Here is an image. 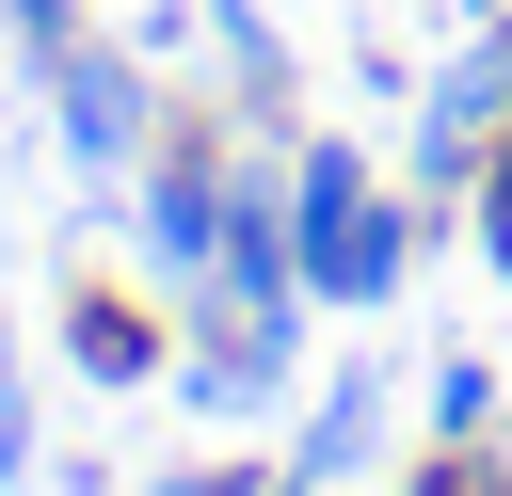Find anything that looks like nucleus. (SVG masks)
<instances>
[{
  "instance_id": "1",
  "label": "nucleus",
  "mask_w": 512,
  "mask_h": 496,
  "mask_svg": "<svg viewBox=\"0 0 512 496\" xmlns=\"http://www.w3.org/2000/svg\"><path fill=\"white\" fill-rule=\"evenodd\" d=\"M48 112H64V144H80V160H128V144H144V80H128L96 32H64V48H48Z\"/></svg>"
},
{
  "instance_id": "2",
  "label": "nucleus",
  "mask_w": 512,
  "mask_h": 496,
  "mask_svg": "<svg viewBox=\"0 0 512 496\" xmlns=\"http://www.w3.org/2000/svg\"><path fill=\"white\" fill-rule=\"evenodd\" d=\"M144 224H160V256H176V272H208V256H224V176L176 144V160L144 176Z\"/></svg>"
},
{
  "instance_id": "3",
  "label": "nucleus",
  "mask_w": 512,
  "mask_h": 496,
  "mask_svg": "<svg viewBox=\"0 0 512 496\" xmlns=\"http://www.w3.org/2000/svg\"><path fill=\"white\" fill-rule=\"evenodd\" d=\"M64 336H80V368H96V384H144V368H160V320H144V304H112V288H80V304H64Z\"/></svg>"
},
{
  "instance_id": "4",
  "label": "nucleus",
  "mask_w": 512,
  "mask_h": 496,
  "mask_svg": "<svg viewBox=\"0 0 512 496\" xmlns=\"http://www.w3.org/2000/svg\"><path fill=\"white\" fill-rule=\"evenodd\" d=\"M368 464V400H320V432H304V480H352Z\"/></svg>"
},
{
  "instance_id": "5",
  "label": "nucleus",
  "mask_w": 512,
  "mask_h": 496,
  "mask_svg": "<svg viewBox=\"0 0 512 496\" xmlns=\"http://www.w3.org/2000/svg\"><path fill=\"white\" fill-rule=\"evenodd\" d=\"M480 416H496V384H480V368L448 352V368H432V432H480Z\"/></svg>"
},
{
  "instance_id": "6",
  "label": "nucleus",
  "mask_w": 512,
  "mask_h": 496,
  "mask_svg": "<svg viewBox=\"0 0 512 496\" xmlns=\"http://www.w3.org/2000/svg\"><path fill=\"white\" fill-rule=\"evenodd\" d=\"M480 240H496V272H512V128L480 144Z\"/></svg>"
},
{
  "instance_id": "7",
  "label": "nucleus",
  "mask_w": 512,
  "mask_h": 496,
  "mask_svg": "<svg viewBox=\"0 0 512 496\" xmlns=\"http://www.w3.org/2000/svg\"><path fill=\"white\" fill-rule=\"evenodd\" d=\"M0 16H16V32H32V64H48V48H64V32H80V16H64V0H0Z\"/></svg>"
}]
</instances>
